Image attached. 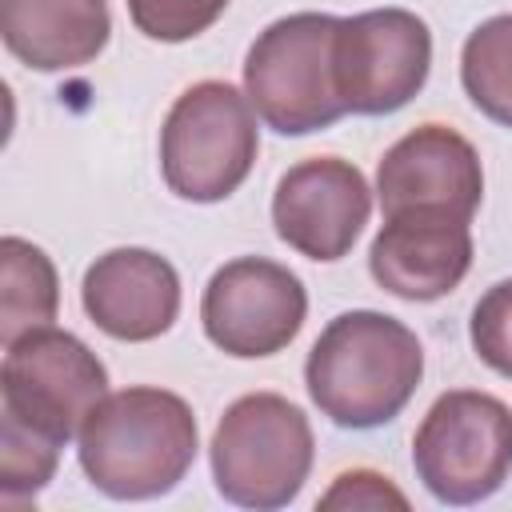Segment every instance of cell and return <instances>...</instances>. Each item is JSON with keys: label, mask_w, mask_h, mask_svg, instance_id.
<instances>
[{"label": "cell", "mask_w": 512, "mask_h": 512, "mask_svg": "<svg viewBox=\"0 0 512 512\" xmlns=\"http://www.w3.org/2000/svg\"><path fill=\"white\" fill-rule=\"evenodd\" d=\"M60 308V280L44 248L4 236L0 240V340L4 348L24 332L48 328Z\"/></svg>", "instance_id": "9a60e30c"}, {"label": "cell", "mask_w": 512, "mask_h": 512, "mask_svg": "<svg viewBox=\"0 0 512 512\" xmlns=\"http://www.w3.org/2000/svg\"><path fill=\"white\" fill-rule=\"evenodd\" d=\"M424 376V352L396 316L356 308L316 336L304 384L312 404L340 428H380L404 412Z\"/></svg>", "instance_id": "6da1fadb"}, {"label": "cell", "mask_w": 512, "mask_h": 512, "mask_svg": "<svg viewBox=\"0 0 512 512\" xmlns=\"http://www.w3.org/2000/svg\"><path fill=\"white\" fill-rule=\"evenodd\" d=\"M80 300L104 336L144 344L172 328L180 312V276L148 248H112L88 264Z\"/></svg>", "instance_id": "7c38bea8"}, {"label": "cell", "mask_w": 512, "mask_h": 512, "mask_svg": "<svg viewBox=\"0 0 512 512\" xmlns=\"http://www.w3.org/2000/svg\"><path fill=\"white\" fill-rule=\"evenodd\" d=\"M304 316L308 292L300 276L264 256H240L216 268L200 300L204 336L236 360L276 356L296 340Z\"/></svg>", "instance_id": "9c48e42d"}, {"label": "cell", "mask_w": 512, "mask_h": 512, "mask_svg": "<svg viewBox=\"0 0 512 512\" xmlns=\"http://www.w3.org/2000/svg\"><path fill=\"white\" fill-rule=\"evenodd\" d=\"M468 336H472V348L476 356L512 380V280H500L492 284L476 308H472V324H468Z\"/></svg>", "instance_id": "d6986e66"}, {"label": "cell", "mask_w": 512, "mask_h": 512, "mask_svg": "<svg viewBox=\"0 0 512 512\" xmlns=\"http://www.w3.org/2000/svg\"><path fill=\"white\" fill-rule=\"evenodd\" d=\"M108 0H0L4 48L36 72H68L108 44Z\"/></svg>", "instance_id": "5bb4252c"}, {"label": "cell", "mask_w": 512, "mask_h": 512, "mask_svg": "<svg viewBox=\"0 0 512 512\" xmlns=\"http://www.w3.org/2000/svg\"><path fill=\"white\" fill-rule=\"evenodd\" d=\"M320 508H408V496L380 472H368V468H352V472H340L332 480V488L320 496Z\"/></svg>", "instance_id": "ffe728a7"}, {"label": "cell", "mask_w": 512, "mask_h": 512, "mask_svg": "<svg viewBox=\"0 0 512 512\" xmlns=\"http://www.w3.org/2000/svg\"><path fill=\"white\" fill-rule=\"evenodd\" d=\"M200 448L192 408L164 388L104 396L80 428V468L112 500L172 492Z\"/></svg>", "instance_id": "7a4b0ae2"}, {"label": "cell", "mask_w": 512, "mask_h": 512, "mask_svg": "<svg viewBox=\"0 0 512 512\" xmlns=\"http://www.w3.org/2000/svg\"><path fill=\"white\" fill-rule=\"evenodd\" d=\"M472 268V236L464 220L432 216V212H400L384 216L368 248L372 280L412 304L448 296Z\"/></svg>", "instance_id": "4fadbf2b"}, {"label": "cell", "mask_w": 512, "mask_h": 512, "mask_svg": "<svg viewBox=\"0 0 512 512\" xmlns=\"http://www.w3.org/2000/svg\"><path fill=\"white\" fill-rule=\"evenodd\" d=\"M260 152L256 116L248 96L224 80H200L176 96L160 128L164 184L192 204H216L232 196Z\"/></svg>", "instance_id": "5b68a950"}, {"label": "cell", "mask_w": 512, "mask_h": 512, "mask_svg": "<svg viewBox=\"0 0 512 512\" xmlns=\"http://www.w3.org/2000/svg\"><path fill=\"white\" fill-rule=\"evenodd\" d=\"M432 32L408 8H372L340 20L332 44V76L348 112H400L428 80Z\"/></svg>", "instance_id": "ba28073f"}, {"label": "cell", "mask_w": 512, "mask_h": 512, "mask_svg": "<svg viewBox=\"0 0 512 512\" xmlns=\"http://www.w3.org/2000/svg\"><path fill=\"white\" fill-rule=\"evenodd\" d=\"M412 464L444 504L488 500L512 472V408L472 388L436 396L412 436Z\"/></svg>", "instance_id": "8992f818"}, {"label": "cell", "mask_w": 512, "mask_h": 512, "mask_svg": "<svg viewBox=\"0 0 512 512\" xmlns=\"http://www.w3.org/2000/svg\"><path fill=\"white\" fill-rule=\"evenodd\" d=\"M376 196L384 216L432 212L468 224L484 196V168L476 148L456 128L420 124L384 152Z\"/></svg>", "instance_id": "30bf717a"}, {"label": "cell", "mask_w": 512, "mask_h": 512, "mask_svg": "<svg viewBox=\"0 0 512 512\" xmlns=\"http://www.w3.org/2000/svg\"><path fill=\"white\" fill-rule=\"evenodd\" d=\"M372 212L368 180L340 156L292 164L272 196L276 236L308 260H340L352 252Z\"/></svg>", "instance_id": "8fae6325"}, {"label": "cell", "mask_w": 512, "mask_h": 512, "mask_svg": "<svg viewBox=\"0 0 512 512\" xmlns=\"http://www.w3.org/2000/svg\"><path fill=\"white\" fill-rule=\"evenodd\" d=\"M0 396L4 416H16L48 440L68 444L108 396V372L84 340L48 324L8 344Z\"/></svg>", "instance_id": "52a82bcc"}, {"label": "cell", "mask_w": 512, "mask_h": 512, "mask_svg": "<svg viewBox=\"0 0 512 512\" xmlns=\"http://www.w3.org/2000/svg\"><path fill=\"white\" fill-rule=\"evenodd\" d=\"M468 100L496 124L512 128V16H492L472 28L460 52Z\"/></svg>", "instance_id": "2e32d148"}, {"label": "cell", "mask_w": 512, "mask_h": 512, "mask_svg": "<svg viewBox=\"0 0 512 512\" xmlns=\"http://www.w3.org/2000/svg\"><path fill=\"white\" fill-rule=\"evenodd\" d=\"M336 28V16L292 12L252 40L244 60V96L280 136L320 132L348 112L332 76Z\"/></svg>", "instance_id": "3957f363"}, {"label": "cell", "mask_w": 512, "mask_h": 512, "mask_svg": "<svg viewBox=\"0 0 512 512\" xmlns=\"http://www.w3.org/2000/svg\"><path fill=\"white\" fill-rule=\"evenodd\" d=\"M208 456L224 500L240 508H284L312 472V428L292 400L248 392L220 416Z\"/></svg>", "instance_id": "277c9868"}, {"label": "cell", "mask_w": 512, "mask_h": 512, "mask_svg": "<svg viewBox=\"0 0 512 512\" xmlns=\"http://www.w3.org/2000/svg\"><path fill=\"white\" fill-rule=\"evenodd\" d=\"M60 460V444L48 440L44 432L20 424L16 416H4L0 428V488H4V504L12 508L16 500L36 496Z\"/></svg>", "instance_id": "e0dca14e"}, {"label": "cell", "mask_w": 512, "mask_h": 512, "mask_svg": "<svg viewBox=\"0 0 512 512\" xmlns=\"http://www.w3.org/2000/svg\"><path fill=\"white\" fill-rule=\"evenodd\" d=\"M228 0H128L132 24L160 44H180L200 36L224 16Z\"/></svg>", "instance_id": "ac0fdd59"}]
</instances>
